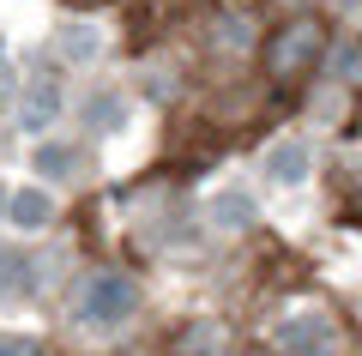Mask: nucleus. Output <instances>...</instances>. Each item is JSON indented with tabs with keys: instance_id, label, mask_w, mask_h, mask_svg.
Masks as SVG:
<instances>
[{
	"instance_id": "obj_9",
	"label": "nucleus",
	"mask_w": 362,
	"mask_h": 356,
	"mask_svg": "<svg viewBox=\"0 0 362 356\" xmlns=\"http://www.w3.org/2000/svg\"><path fill=\"white\" fill-rule=\"evenodd\" d=\"M0 356H49V350H42V338H30V332H0Z\"/></svg>"
},
{
	"instance_id": "obj_10",
	"label": "nucleus",
	"mask_w": 362,
	"mask_h": 356,
	"mask_svg": "<svg viewBox=\"0 0 362 356\" xmlns=\"http://www.w3.org/2000/svg\"><path fill=\"white\" fill-rule=\"evenodd\" d=\"M18 284H25V260H18L13 248H0V296L18 290Z\"/></svg>"
},
{
	"instance_id": "obj_6",
	"label": "nucleus",
	"mask_w": 362,
	"mask_h": 356,
	"mask_svg": "<svg viewBox=\"0 0 362 356\" xmlns=\"http://www.w3.org/2000/svg\"><path fill=\"white\" fill-rule=\"evenodd\" d=\"M49 217H54V193L49 188H13V200H6V224L13 229H49Z\"/></svg>"
},
{
	"instance_id": "obj_8",
	"label": "nucleus",
	"mask_w": 362,
	"mask_h": 356,
	"mask_svg": "<svg viewBox=\"0 0 362 356\" xmlns=\"http://www.w3.org/2000/svg\"><path fill=\"white\" fill-rule=\"evenodd\" d=\"M37 169L49 181H66L73 176V151H66V145H37Z\"/></svg>"
},
{
	"instance_id": "obj_3",
	"label": "nucleus",
	"mask_w": 362,
	"mask_h": 356,
	"mask_svg": "<svg viewBox=\"0 0 362 356\" xmlns=\"http://www.w3.org/2000/svg\"><path fill=\"white\" fill-rule=\"evenodd\" d=\"M272 350L278 356H338L344 350V332L320 308H296V314H284L272 326Z\"/></svg>"
},
{
	"instance_id": "obj_1",
	"label": "nucleus",
	"mask_w": 362,
	"mask_h": 356,
	"mask_svg": "<svg viewBox=\"0 0 362 356\" xmlns=\"http://www.w3.org/2000/svg\"><path fill=\"white\" fill-rule=\"evenodd\" d=\"M133 308H139V284H133L127 272H115V266H97L73 296V314L85 320V326H97V332L133 320Z\"/></svg>"
},
{
	"instance_id": "obj_7",
	"label": "nucleus",
	"mask_w": 362,
	"mask_h": 356,
	"mask_svg": "<svg viewBox=\"0 0 362 356\" xmlns=\"http://www.w3.org/2000/svg\"><path fill=\"white\" fill-rule=\"evenodd\" d=\"M175 356H230V338H223L218 320H194V326H181Z\"/></svg>"
},
{
	"instance_id": "obj_2",
	"label": "nucleus",
	"mask_w": 362,
	"mask_h": 356,
	"mask_svg": "<svg viewBox=\"0 0 362 356\" xmlns=\"http://www.w3.org/2000/svg\"><path fill=\"white\" fill-rule=\"evenodd\" d=\"M320 54H326V25H320L314 13L290 18V25L266 42V67H272L278 85H290V79H302L308 67H320Z\"/></svg>"
},
{
	"instance_id": "obj_11",
	"label": "nucleus",
	"mask_w": 362,
	"mask_h": 356,
	"mask_svg": "<svg viewBox=\"0 0 362 356\" xmlns=\"http://www.w3.org/2000/svg\"><path fill=\"white\" fill-rule=\"evenodd\" d=\"M115 121H121V103H115V97L90 103V127H115Z\"/></svg>"
},
{
	"instance_id": "obj_5",
	"label": "nucleus",
	"mask_w": 362,
	"mask_h": 356,
	"mask_svg": "<svg viewBox=\"0 0 362 356\" xmlns=\"http://www.w3.org/2000/svg\"><path fill=\"white\" fill-rule=\"evenodd\" d=\"M266 176L278 181V188H302V181L314 176V151H308L302 139H278V145L266 151Z\"/></svg>"
},
{
	"instance_id": "obj_4",
	"label": "nucleus",
	"mask_w": 362,
	"mask_h": 356,
	"mask_svg": "<svg viewBox=\"0 0 362 356\" xmlns=\"http://www.w3.org/2000/svg\"><path fill=\"white\" fill-rule=\"evenodd\" d=\"M206 212H211V224H218L223 236H242V229H254V217H259V200L242 188V181H223V188L211 193V205H206Z\"/></svg>"
}]
</instances>
